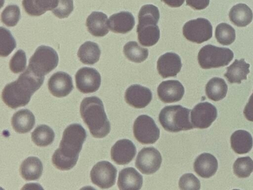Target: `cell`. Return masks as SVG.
<instances>
[{
    "label": "cell",
    "instance_id": "obj_22",
    "mask_svg": "<svg viewBox=\"0 0 253 190\" xmlns=\"http://www.w3.org/2000/svg\"><path fill=\"white\" fill-rule=\"evenodd\" d=\"M107 16L99 11L92 12L86 20L88 31L95 37H103L109 32Z\"/></svg>",
    "mask_w": 253,
    "mask_h": 190
},
{
    "label": "cell",
    "instance_id": "obj_37",
    "mask_svg": "<svg viewBox=\"0 0 253 190\" xmlns=\"http://www.w3.org/2000/svg\"><path fill=\"white\" fill-rule=\"evenodd\" d=\"M27 58L25 52L22 49L18 50L9 61V68L14 73H19L25 69Z\"/></svg>",
    "mask_w": 253,
    "mask_h": 190
},
{
    "label": "cell",
    "instance_id": "obj_39",
    "mask_svg": "<svg viewBox=\"0 0 253 190\" xmlns=\"http://www.w3.org/2000/svg\"><path fill=\"white\" fill-rule=\"evenodd\" d=\"M200 182L193 174L187 173L182 175L179 181V187L181 190H194L200 189Z\"/></svg>",
    "mask_w": 253,
    "mask_h": 190
},
{
    "label": "cell",
    "instance_id": "obj_12",
    "mask_svg": "<svg viewBox=\"0 0 253 190\" xmlns=\"http://www.w3.org/2000/svg\"><path fill=\"white\" fill-rule=\"evenodd\" d=\"M217 115V109L213 105L208 102H200L191 110V123L194 128L206 129L216 119Z\"/></svg>",
    "mask_w": 253,
    "mask_h": 190
},
{
    "label": "cell",
    "instance_id": "obj_21",
    "mask_svg": "<svg viewBox=\"0 0 253 190\" xmlns=\"http://www.w3.org/2000/svg\"><path fill=\"white\" fill-rule=\"evenodd\" d=\"M142 184V176L134 168L127 167L119 173L118 186L120 190H138Z\"/></svg>",
    "mask_w": 253,
    "mask_h": 190
},
{
    "label": "cell",
    "instance_id": "obj_2",
    "mask_svg": "<svg viewBox=\"0 0 253 190\" xmlns=\"http://www.w3.org/2000/svg\"><path fill=\"white\" fill-rule=\"evenodd\" d=\"M44 76H39L28 67L17 80L7 84L1 93L4 103L12 109L26 105L32 95L42 86Z\"/></svg>",
    "mask_w": 253,
    "mask_h": 190
},
{
    "label": "cell",
    "instance_id": "obj_8",
    "mask_svg": "<svg viewBox=\"0 0 253 190\" xmlns=\"http://www.w3.org/2000/svg\"><path fill=\"white\" fill-rule=\"evenodd\" d=\"M133 130L134 137L142 144L154 143L160 137V130L154 120L147 115H141L135 119Z\"/></svg>",
    "mask_w": 253,
    "mask_h": 190
},
{
    "label": "cell",
    "instance_id": "obj_34",
    "mask_svg": "<svg viewBox=\"0 0 253 190\" xmlns=\"http://www.w3.org/2000/svg\"><path fill=\"white\" fill-rule=\"evenodd\" d=\"M233 168L239 178L248 177L253 171V160L249 156L239 157L235 161Z\"/></svg>",
    "mask_w": 253,
    "mask_h": 190
},
{
    "label": "cell",
    "instance_id": "obj_11",
    "mask_svg": "<svg viewBox=\"0 0 253 190\" xmlns=\"http://www.w3.org/2000/svg\"><path fill=\"white\" fill-rule=\"evenodd\" d=\"M162 158L160 152L153 147L143 148L138 153L135 166L143 174L149 175L160 168Z\"/></svg>",
    "mask_w": 253,
    "mask_h": 190
},
{
    "label": "cell",
    "instance_id": "obj_9",
    "mask_svg": "<svg viewBox=\"0 0 253 190\" xmlns=\"http://www.w3.org/2000/svg\"><path fill=\"white\" fill-rule=\"evenodd\" d=\"M183 34L188 41L201 44L211 38L212 27L208 19L198 18L191 20L184 25Z\"/></svg>",
    "mask_w": 253,
    "mask_h": 190
},
{
    "label": "cell",
    "instance_id": "obj_35",
    "mask_svg": "<svg viewBox=\"0 0 253 190\" xmlns=\"http://www.w3.org/2000/svg\"><path fill=\"white\" fill-rule=\"evenodd\" d=\"M0 55L2 57L8 56L16 48V41L10 31L1 27Z\"/></svg>",
    "mask_w": 253,
    "mask_h": 190
},
{
    "label": "cell",
    "instance_id": "obj_31",
    "mask_svg": "<svg viewBox=\"0 0 253 190\" xmlns=\"http://www.w3.org/2000/svg\"><path fill=\"white\" fill-rule=\"evenodd\" d=\"M55 137L53 130L46 125L38 126L31 134L33 142L39 146H46L53 142Z\"/></svg>",
    "mask_w": 253,
    "mask_h": 190
},
{
    "label": "cell",
    "instance_id": "obj_4",
    "mask_svg": "<svg viewBox=\"0 0 253 190\" xmlns=\"http://www.w3.org/2000/svg\"><path fill=\"white\" fill-rule=\"evenodd\" d=\"M138 17L136 31L139 43L145 47L155 45L160 36V30L157 25L160 18L158 7L152 4H145L140 8Z\"/></svg>",
    "mask_w": 253,
    "mask_h": 190
},
{
    "label": "cell",
    "instance_id": "obj_41",
    "mask_svg": "<svg viewBox=\"0 0 253 190\" xmlns=\"http://www.w3.org/2000/svg\"><path fill=\"white\" fill-rule=\"evenodd\" d=\"M243 113L248 120L253 122V93L244 108Z\"/></svg>",
    "mask_w": 253,
    "mask_h": 190
},
{
    "label": "cell",
    "instance_id": "obj_18",
    "mask_svg": "<svg viewBox=\"0 0 253 190\" xmlns=\"http://www.w3.org/2000/svg\"><path fill=\"white\" fill-rule=\"evenodd\" d=\"M181 67L180 57L173 52L165 53L157 61L158 71L164 78L175 76L180 72Z\"/></svg>",
    "mask_w": 253,
    "mask_h": 190
},
{
    "label": "cell",
    "instance_id": "obj_42",
    "mask_svg": "<svg viewBox=\"0 0 253 190\" xmlns=\"http://www.w3.org/2000/svg\"><path fill=\"white\" fill-rule=\"evenodd\" d=\"M166 4L171 7H178L181 6L185 0H161Z\"/></svg>",
    "mask_w": 253,
    "mask_h": 190
},
{
    "label": "cell",
    "instance_id": "obj_40",
    "mask_svg": "<svg viewBox=\"0 0 253 190\" xmlns=\"http://www.w3.org/2000/svg\"><path fill=\"white\" fill-rule=\"evenodd\" d=\"M210 0H186V4L195 10H202L209 4Z\"/></svg>",
    "mask_w": 253,
    "mask_h": 190
},
{
    "label": "cell",
    "instance_id": "obj_7",
    "mask_svg": "<svg viewBox=\"0 0 253 190\" xmlns=\"http://www.w3.org/2000/svg\"><path fill=\"white\" fill-rule=\"evenodd\" d=\"M233 57L234 53L231 49L211 45L204 46L198 55L199 64L203 69L226 66Z\"/></svg>",
    "mask_w": 253,
    "mask_h": 190
},
{
    "label": "cell",
    "instance_id": "obj_5",
    "mask_svg": "<svg viewBox=\"0 0 253 190\" xmlns=\"http://www.w3.org/2000/svg\"><path fill=\"white\" fill-rule=\"evenodd\" d=\"M191 110L180 105L165 106L160 111L159 120L167 131L178 132L194 128L190 121Z\"/></svg>",
    "mask_w": 253,
    "mask_h": 190
},
{
    "label": "cell",
    "instance_id": "obj_6",
    "mask_svg": "<svg viewBox=\"0 0 253 190\" xmlns=\"http://www.w3.org/2000/svg\"><path fill=\"white\" fill-rule=\"evenodd\" d=\"M58 60V54L53 48L42 45L30 58L28 67L38 76L43 77L56 67Z\"/></svg>",
    "mask_w": 253,
    "mask_h": 190
},
{
    "label": "cell",
    "instance_id": "obj_30",
    "mask_svg": "<svg viewBox=\"0 0 253 190\" xmlns=\"http://www.w3.org/2000/svg\"><path fill=\"white\" fill-rule=\"evenodd\" d=\"M228 87L225 81L218 77L211 78L206 86V93L209 98L217 101L224 98Z\"/></svg>",
    "mask_w": 253,
    "mask_h": 190
},
{
    "label": "cell",
    "instance_id": "obj_23",
    "mask_svg": "<svg viewBox=\"0 0 253 190\" xmlns=\"http://www.w3.org/2000/svg\"><path fill=\"white\" fill-rule=\"evenodd\" d=\"M11 122L15 132L20 134H25L30 132L34 127L35 117L29 109H22L13 114Z\"/></svg>",
    "mask_w": 253,
    "mask_h": 190
},
{
    "label": "cell",
    "instance_id": "obj_1",
    "mask_svg": "<svg viewBox=\"0 0 253 190\" xmlns=\"http://www.w3.org/2000/svg\"><path fill=\"white\" fill-rule=\"evenodd\" d=\"M86 138V131L80 124L74 123L68 126L64 131L59 148L52 155L53 165L62 171L73 168Z\"/></svg>",
    "mask_w": 253,
    "mask_h": 190
},
{
    "label": "cell",
    "instance_id": "obj_14",
    "mask_svg": "<svg viewBox=\"0 0 253 190\" xmlns=\"http://www.w3.org/2000/svg\"><path fill=\"white\" fill-rule=\"evenodd\" d=\"M48 88L53 96L57 97L66 96L74 89L72 77L66 72H56L49 79Z\"/></svg>",
    "mask_w": 253,
    "mask_h": 190
},
{
    "label": "cell",
    "instance_id": "obj_15",
    "mask_svg": "<svg viewBox=\"0 0 253 190\" xmlns=\"http://www.w3.org/2000/svg\"><path fill=\"white\" fill-rule=\"evenodd\" d=\"M136 152L135 146L131 141L122 139L118 141L112 147L111 156L116 164L126 165L133 159Z\"/></svg>",
    "mask_w": 253,
    "mask_h": 190
},
{
    "label": "cell",
    "instance_id": "obj_3",
    "mask_svg": "<svg viewBox=\"0 0 253 190\" xmlns=\"http://www.w3.org/2000/svg\"><path fill=\"white\" fill-rule=\"evenodd\" d=\"M80 114L93 137L103 138L109 133L110 122L103 102L99 97L95 96L84 97L81 103Z\"/></svg>",
    "mask_w": 253,
    "mask_h": 190
},
{
    "label": "cell",
    "instance_id": "obj_36",
    "mask_svg": "<svg viewBox=\"0 0 253 190\" xmlns=\"http://www.w3.org/2000/svg\"><path fill=\"white\" fill-rule=\"evenodd\" d=\"M20 18V10L18 5L10 4L7 6L1 14L2 22L8 27L16 25Z\"/></svg>",
    "mask_w": 253,
    "mask_h": 190
},
{
    "label": "cell",
    "instance_id": "obj_33",
    "mask_svg": "<svg viewBox=\"0 0 253 190\" xmlns=\"http://www.w3.org/2000/svg\"><path fill=\"white\" fill-rule=\"evenodd\" d=\"M215 36L219 43L225 46L229 45L235 40V30L231 25L222 23L216 26Z\"/></svg>",
    "mask_w": 253,
    "mask_h": 190
},
{
    "label": "cell",
    "instance_id": "obj_29",
    "mask_svg": "<svg viewBox=\"0 0 253 190\" xmlns=\"http://www.w3.org/2000/svg\"><path fill=\"white\" fill-rule=\"evenodd\" d=\"M101 50L98 45L94 42L87 41L80 47L77 55L80 60L85 64H93L100 58Z\"/></svg>",
    "mask_w": 253,
    "mask_h": 190
},
{
    "label": "cell",
    "instance_id": "obj_28",
    "mask_svg": "<svg viewBox=\"0 0 253 190\" xmlns=\"http://www.w3.org/2000/svg\"><path fill=\"white\" fill-rule=\"evenodd\" d=\"M231 21L238 27H245L252 21L253 14L246 4L239 3L233 6L229 13Z\"/></svg>",
    "mask_w": 253,
    "mask_h": 190
},
{
    "label": "cell",
    "instance_id": "obj_13",
    "mask_svg": "<svg viewBox=\"0 0 253 190\" xmlns=\"http://www.w3.org/2000/svg\"><path fill=\"white\" fill-rule=\"evenodd\" d=\"M76 87L84 94L97 91L101 85V76L95 69L84 67L80 69L75 75Z\"/></svg>",
    "mask_w": 253,
    "mask_h": 190
},
{
    "label": "cell",
    "instance_id": "obj_19",
    "mask_svg": "<svg viewBox=\"0 0 253 190\" xmlns=\"http://www.w3.org/2000/svg\"><path fill=\"white\" fill-rule=\"evenodd\" d=\"M134 25V18L128 11H121L114 14L108 20V27L110 30L117 33H126L132 29Z\"/></svg>",
    "mask_w": 253,
    "mask_h": 190
},
{
    "label": "cell",
    "instance_id": "obj_38",
    "mask_svg": "<svg viewBox=\"0 0 253 190\" xmlns=\"http://www.w3.org/2000/svg\"><path fill=\"white\" fill-rule=\"evenodd\" d=\"M74 9L73 0H58L57 6L52 13L59 18L68 17Z\"/></svg>",
    "mask_w": 253,
    "mask_h": 190
},
{
    "label": "cell",
    "instance_id": "obj_20",
    "mask_svg": "<svg viewBox=\"0 0 253 190\" xmlns=\"http://www.w3.org/2000/svg\"><path fill=\"white\" fill-rule=\"evenodd\" d=\"M218 168L216 158L209 153H203L199 155L195 160L194 169L200 177L209 178L216 173Z\"/></svg>",
    "mask_w": 253,
    "mask_h": 190
},
{
    "label": "cell",
    "instance_id": "obj_17",
    "mask_svg": "<svg viewBox=\"0 0 253 190\" xmlns=\"http://www.w3.org/2000/svg\"><path fill=\"white\" fill-rule=\"evenodd\" d=\"M158 95L165 103L179 101L184 94V88L177 80H167L162 82L158 87Z\"/></svg>",
    "mask_w": 253,
    "mask_h": 190
},
{
    "label": "cell",
    "instance_id": "obj_27",
    "mask_svg": "<svg viewBox=\"0 0 253 190\" xmlns=\"http://www.w3.org/2000/svg\"><path fill=\"white\" fill-rule=\"evenodd\" d=\"M232 149L238 154L249 152L253 146V138L250 133L245 130L234 132L230 138Z\"/></svg>",
    "mask_w": 253,
    "mask_h": 190
},
{
    "label": "cell",
    "instance_id": "obj_32",
    "mask_svg": "<svg viewBox=\"0 0 253 190\" xmlns=\"http://www.w3.org/2000/svg\"><path fill=\"white\" fill-rule=\"evenodd\" d=\"M124 53L129 60L140 63L147 58L148 50L139 46L136 42L130 41L125 45Z\"/></svg>",
    "mask_w": 253,
    "mask_h": 190
},
{
    "label": "cell",
    "instance_id": "obj_25",
    "mask_svg": "<svg viewBox=\"0 0 253 190\" xmlns=\"http://www.w3.org/2000/svg\"><path fill=\"white\" fill-rule=\"evenodd\" d=\"M58 2V0H23L22 4L28 15L38 16L47 10H52Z\"/></svg>",
    "mask_w": 253,
    "mask_h": 190
},
{
    "label": "cell",
    "instance_id": "obj_24",
    "mask_svg": "<svg viewBox=\"0 0 253 190\" xmlns=\"http://www.w3.org/2000/svg\"><path fill=\"white\" fill-rule=\"evenodd\" d=\"M42 161L35 156L27 158L22 162L20 167V174L26 181L38 180L42 176Z\"/></svg>",
    "mask_w": 253,
    "mask_h": 190
},
{
    "label": "cell",
    "instance_id": "obj_16",
    "mask_svg": "<svg viewBox=\"0 0 253 190\" xmlns=\"http://www.w3.org/2000/svg\"><path fill=\"white\" fill-rule=\"evenodd\" d=\"M125 98L129 105L136 108H142L146 107L151 102L152 94L148 88L134 84L126 89Z\"/></svg>",
    "mask_w": 253,
    "mask_h": 190
},
{
    "label": "cell",
    "instance_id": "obj_26",
    "mask_svg": "<svg viewBox=\"0 0 253 190\" xmlns=\"http://www.w3.org/2000/svg\"><path fill=\"white\" fill-rule=\"evenodd\" d=\"M250 66L243 58L236 59L227 68V72L224 76L231 84H240L242 81L247 79V75L250 72Z\"/></svg>",
    "mask_w": 253,
    "mask_h": 190
},
{
    "label": "cell",
    "instance_id": "obj_10",
    "mask_svg": "<svg viewBox=\"0 0 253 190\" xmlns=\"http://www.w3.org/2000/svg\"><path fill=\"white\" fill-rule=\"evenodd\" d=\"M117 170L110 162L102 161L92 167L90 174L92 183L101 189H108L116 182Z\"/></svg>",
    "mask_w": 253,
    "mask_h": 190
}]
</instances>
